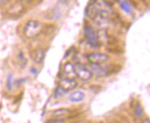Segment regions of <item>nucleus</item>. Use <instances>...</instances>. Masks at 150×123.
<instances>
[{"instance_id": "1", "label": "nucleus", "mask_w": 150, "mask_h": 123, "mask_svg": "<svg viewBox=\"0 0 150 123\" xmlns=\"http://www.w3.org/2000/svg\"><path fill=\"white\" fill-rule=\"evenodd\" d=\"M42 30V24L38 20H30L26 23L23 29V33L26 38L32 39L37 37Z\"/></svg>"}, {"instance_id": "11", "label": "nucleus", "mask_w": 150, "mask_h": 123, "mask_svg": "<svg viewBox=\"0 0 150 123\" xmlns=\"http://www.w3.org/2000/svg\"><path fill=\"white\" fill-rule=\"evenodd\" d=\"M53 114L54 116H56L55 119H62V118H64V117H67V116L70 114V110L69 109H66V108H61V109H57V110L54 111Z\"/></svg>"}, {"instance_id": "8", "label": "nucleus", "mask_w": 150, "mask_h": 123, "mask_svg": "<svg viewBox=\"0 0 150 123\" xmlns=\"http://www.w3.org/2000/svg\"><path fill=\"white\" fill-rule=\"evenodd\" d=\"M63 75L64 78H71V79H74L76 76L75 74L74 65L71 63H64V65L63 67Z\"/></svg>"}, {"instance_id": "18", "label": "nucleus", "mask_w": 150, "mask_h": 123, "mask_svg": "<svg viewBox=\"0 0 150 123\" xmlns=\"http://www.w3.org/2000/svg\"><path fill=\"white\" fill-rule=\"evenodd\" d=\"M9 0H0V6H4L8 3Z\"/></svg>"}, {"instance_id": "5", "label": "nucleus", "mask_w": 150, "mask_h": 123, "mask_svg": "<svg viewBox=\"0 0 150 123\" xmlns=\"http://www.w3.org/2000/svg\"><path fill=\"white\" fill-rule=\"evenodd\" d=\"M88 69L92 74V75L96 76H103L108 74V67L102 66L101 64H97V63H90L88 65Z\"/></svg>"}, {"instance_id": "3", "label": "nucleus", "mask_w": 150, "mask_h": 123, "mask_svg": "<svg viewBox=\"0 0 150 123\" xmlns=\"http://www.w3.org/2000/svg\"><path fill=\"white\" fill-rule=\"evenodd\" d=\"M74 70H75V74L79 79L83 81H88L91 79L92 77V74L89 71L88 68H87L84 64L80 63H76L74 65Z\"/></svg>"}, {"instance_id": "19", "label": "nucleus", "mask_w": 150, "mask_h": 123, "mask_svg": "<svg viewBox=\"0 0 150 123\" xmlns=\"http://www.w3.org/2000/svg\"><path fill=\"white\" fill-rule=\"evenodd\" d=\"M31 0H18V2L21 3H30Z\"/></svg>"}, {"instance_id": "16", "label": "nucleus", "mask_w": 150, "mask_h": 123, "mask_svg": "<svg viewBox=\"0 0 150 123\" xmlns=\"http://www.w3.org/2000/svg\"><path fill=\"white\" fill-rule=\"evenodd\" d=\"M64 93H66V92H64L60 86H58L54 91V96L55 98H59V96H61Z\"/></svg>"}, {"instance_id": "14", "label": "nucleus", "mask_w": 150, "mask_h": 123, "mask_svg": "<svg viewBox=\"0 0 150 123\" xmlns=\"http://www.w3.org/2000/svg\"><path fill=\"white\" fill-rule=\"evenodd\" d=\"M134 115H135L136 118H142L143 115H144V109H143L142 106L140 105V103H137V104L135 105Z\"/></svg>"}, {"instance_id": "15", "label": "nucleus", "mask_w": 150, "mask_h": 123, "mask_svg": "<svg viewBox=\"0 0 150 123\" xmlns=\"http://www.w3.org/2000/svg\"><path fill=\"white\" fill-rule=\"evenodd\" d=\"M12 86H13V76L12 75H9L8 76V78H6V89L11 90Z\"/></svg>"}, {"instance_id": "20", "label": "nucleus", "mask_w": 150, "mask_h": 123, "mask_svg": "<svg viewBox=\"0 0 150 123\" xmlns=\"http://www.w3.org/2000/svg\"><path fill=\"white\" fill-rule=\"evenodd\" d=\"M142 123H150V120H149V119H148V118H146V119H144V121H143Z\"/></svg>"}, {"instance_id": "21", "label": "nucleus", "mask_w": 150, "mask_h": 123, "mask_svg": "<svg viewBox=\"0 0 150 123\" xmlns=\"http://www.w3.org/2000/svg\"><path fill=\"white\" fill-rule=\"evenodd\" d=\"M30 71H31V72H32V73H33V75H37V74H36V73H37V71H36L35 69H33V68H31V69H30Z\"/></svg>"}, {"instance_id": "2", "label": "nucleus", "mask_w": 150, "mask_h": 123, "mask_svg": "<svg viewBox=\"0 0 150 123\" xmlns=\"http://www.w3.org/2000/svg\"><path fill=\"white\" fill-rule=\"evenodd\" d=\"M84 34H85V39H86L88 44L90 47L97 48L100 45L99 39H98V34L92 26L87 25L84 30Z\"/></svg>"}, {"instance_id": "4", "label": "nucleus", "mask_w": 150, "mask_h": 123, "mask_svg": "<svg viewBox=\"0 0 150 123\" xmlns=\"http://www.w3.org/2000/svg\"><path fill=\"white\" fill-rule=\"evenodd\" d=\"M87 59L90 63H97V64H102L109 61V56L105 53H89L87 55Z\"/></svg>"}, {"instance_id": "13", "label": "nucleus", "mask_w": 150, "mask_h": 123, "mask_svg": "<svg viewBox=\"0 0 150 123\" xmlns=\"http://www.w3.org/2000/svg\"><path fill=\"white\" fill-rule=\"evenodd\" d=\"M18 62L21 68H24L26 66V64H27V59H26V57L22 51H19L18 54Z\"/></svg>"}, {"instance_id": "12", "label": "nucleus", "mask_w": 150, "mask_h": 123, "mask_svg": "<svg viewBox=\"0 0 150 123\" xmlns=\"http://www.w3.org/2000/svg\"><path fill=\"white\" fill-rule=\"evenodd\" d=\"M119 1V4H120V6H121V8L128 13V14H130V13H132V8H131V6L129 5V3L126 1V0H118Z\"/></svg>"}, {"instance_id": "7", "label": "nucleus", "mask_w": 150, "mask_h": 123, "mask_svg": "<svg viewBox=\"0 0 150 123\" xmlns=\"http://www.w3.org/2000/svg\"><path fill=\"white\" fill-rule=\"evenodd\" d=\"M23 11H24V6H23L22 3L16 2L9 6V8L8 9L6 12H8V14L9 16L15 17V16H21L23 13Z\"/></svg>"}, {"instance_id": "6", "label": "nucleus", "mask_w": 150, "mask_h": 123, "mask_svg": "<svg viewBox=\"0 0 150 123\" xmlns=\"http://www.w3.org/2000/svg\"><path fill=\"white\" fill-rule=\"evenodd\" d=\"M77 86V83L75 79H71V78H62L59 83H58V86H60L64 92H68L70 90H73L76 88Z\"/></svg>"}, {"instance_id": "17", "label": "nucleus", "mask_w": 150, "mask_h": 123, "mask_svg": "<svg viewBox=\"0 0 150 123\" xmlns=\"http://www.w3.org/2000/svg\"><path fill=\"white\" fill-rule=\"evenodd\" d=\"M45 123H64V122L63 119H50L46 121Z\"/></svg>"}, {"instance_id": "9", "label": "nucleus", "mask_w": 150, "mask_h": 123, "mask_svg": "<svg viewBox=\"0 0 150 123\" xmlns=\"http://www.w3.org/2000/svg\"><path fill=\"white\" fill-rule=\"evenodd\" d=\"M45 57V50L43 49H38L35 51L33 55V62L35 63H42Z\"/></svg>"}, {"instance_id": "10", "label": "nucleus", "mask_w": 150, "mask_h": 123, "mask_svg": "<svg viewBox=\"0 0 150 123\" xmlns=\"http://www.w3.org/2000/svg\"><path fill=\"white\" fill-rule=\"evenodd\" d=\"M85 98V94L82 91H75L68 96V99L71 102H81Z\"/></svg>"}]
</instances>
